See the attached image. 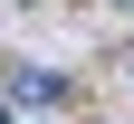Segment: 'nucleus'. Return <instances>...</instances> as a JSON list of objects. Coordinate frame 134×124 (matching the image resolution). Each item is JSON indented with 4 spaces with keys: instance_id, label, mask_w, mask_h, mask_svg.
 <instances>
[{
    "instance_id": "nucleus-1",
    "label": "nucleus",
    "mask_w": 134,
    "mask_h": 124,
    "mask_svg": "<svg viewBox=\"0 0 134 124\" xmlns=\"http://www.w3.org/2000/svg\"><path fill=\"white\" fill-rule=\"evenodd\" d=\"M10 96H19V105H58V96H67V86H58V76H48V67H10Z\"/></svg>"
},
{
    "instance_id": "nucleus-2",
    "label": "nucleus",
    "mask_w": 134,
    "mask_h": 124,
    "mask_svg": "<svg viewBox=\"0 0 134 124\" xmlns=\"http://www.w3.org/2000/svg\"><path fill=\"white\" fill-rule=\"evenodd\" d=\"M0 124H10V105H0Z\"/></svg>"
}]
</instances>
